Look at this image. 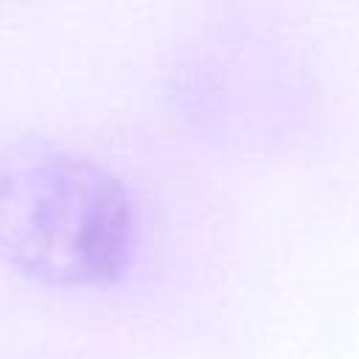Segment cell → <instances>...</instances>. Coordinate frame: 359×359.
<instances>
[{"label":"cell","mask_w":359,"mask_h":359,"mask_svg":"<svg viewBox=\"0 0 359 359\" xmlns=\"http://www.w3.org/2000/svg\"><path fill=\"white\" fill-rule=\"evenodd\" d=\"M135 244L123 182L93 157L25 140L0 154V255L48 286L112 280Z\"/></svg>","instance_id":"6da1fadb"}]
</instances>
